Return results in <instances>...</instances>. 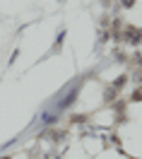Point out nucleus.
Masks as SVG:
<instances>
[{
  "mask_svg": "<svg viewBox=\"0 0 142 159\" xmlns=\"http://www.w3.org/2000/svg\"><path fill=\"white\" fill-rule=\"evenodd\" d=\"M77 92H80V84H77L75 89H70V92H68V94H65V97H63V99L58 101V104H53V106H51L48 111H55V113L65 111L68 106H70V104H75V99H77Z\"/></svg>",
  "mask_w": 142,
  "mask_h": 159,
  "instance_id": "f257e3e1",
  "label": "nucleus"
},
{
  "mask_svg": "<svg viewBox=\"0 0 142 159\" xmlns=\"http://www.w3.org/2000/svg\"><path fill=\"white\" fill-rule=\"evenodd\" d=\"M65 34H68V31H65V29H60V31H58V39H55V51H60L63 41H65Z\"/></svg>",
  "mask_w": 142,
  "mask_h": 159,
  "instance_id": "f03ea898",
  "label": "nucleus"
},
{
  "mask_svg": "<svg viewBox=\"0 0 142 159\" xmlns=\"http://www.w3.org/2000/svg\"><path fill=\"white\" fill-rule=\"evenodd\" d=\"M132 2L135 0H123V7H132Z\"/></svg>",
  "mask_w": 142,
  "mask_h": 159,
  "instance_id": "7ed1b4c3",
  "label": "nucleus"
}]
</instances>
